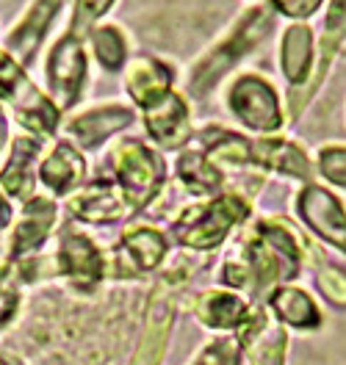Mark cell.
<instances>
[{"label":"cell","mask_w":346,"mask_h":365,"mask_svg":"<svg viewBox=\"0 0 346 365\" xmlns=\"http://www.w3.org/2000/svg\"><path fill=\"white\" fill-rule=\"evenodd\" d=\"M172 313H175V294L158 288L153 294L150 310H147V327L138 343L133 363L131 365H161L163 349H166V338H169V324H172Z\"/></svg>","instance_id":"10"},{"label":"cell","mask_w":346,"mask_h":365,"mask_svg":"<svg viewBox=\"0 0 346 365\" xmlns=\"http://www.w3.org/2000/svg\"><path fill=\"white\" fill-rule=\"evenodd\" d=\"M319 172L330 182L346 188V147H322L319 150Z\"/></svg>","instance_id":"26"},{"label":"cell","mask_w":346,"mask_h":365,"mask_svg":"<svg viewBox=\"0 0 346 365\" xmlns=\"http://www.w3.org/2000/svg\"><path fill=\"white\" fill-rule=\"evenodd\" d=\"M94 50H97V58L100 64L108 69V72H116V69L125 64V56H128V45H125V36L116 31L114 25H106V28H97L92 36Z\"/></svg>","instance_id":"24"},{"label":"cell","mask_w":346,"mask_h":365,"mask_svg":"<svg viewBox=\"0 0 346 365\" xmlns=\"http://www.w3.org/2000/svg\"><path fill=\"white\" fill-rule=\"evenodd\" d=\"M122 247L138 272H153L166 257V235L153 227H136L125 232Z\"/></svg>","instance_id":"18"},{"label":"cell","mask_w":346,"mask_h":365,"mask_svg":"<svg viewBox=\"0 0 346 365\" xmlns=\"http://www.w3.org/2000/svg\"><path fill=\"white\" fill-rule=\"evenodd\" d=\"M344 39H346V0H332L327 6V14H324V36H322V50H319V78H316V83L327 75V69L332 64V58L338 56Z\"/></svg>","instance_id":"22"},{"label":"cell","mask_w":346,"mask_h":365,"mask_svg":"<svg viewBox=\"0 0 346 365\" xmlns=\"http://www.w3.org/2000/svg\"><path fill=\"white\" fill-rule=\"evenodd\" d=\"M316 285L322 288V294L335 307H346V274L341 269H335V266L322 269L319 277H316Z\"/></svg>","instance_id":"27"},{"label":"cell","mask_w":346,"mask_h":365,"mask_svg":"<svg viewBox=\"0 0 346 365\" xmlns=\"http://www.w3.org/2000/svg\"><path fill=\"white\" fill-rule=\"evenodd\" d=\"M172 81H175V75L166 64H161L158 58H150V56H138L136 61L128 67L125 86L131 91L133 103L147 108L150 103H156L158 97H163L172 89Z\"/></svg>","instance_id":"12"},{"label":"cell","mask_w":346,"mask_h":365,"mask_svg":"<svg viewBox=\"0 0 346 365\" xmlns=\"http://www.w3.org/2000/svg\"><path fill=\"white\" fill-rule=\"evenodd\" d=\"M241 263L247 266L255 288L283 285L300 274L302 238L283 219L258 222L253 238L244 244Z\"/></svg>","instance_id":"1"},{"label":"cell","mask_w":346,"mask_h":365,"mask_svg":"<svg viewBox=\"0 0 346 365\" xmlns=\"http://www.w3.org/2000/svg\"><path fill=\"white\" fill-rule=\"evenodd\" d=\"M297 213L327 244L346 252V210L335 194H330L316 182H307L297 197Z\"/></svg>","instance_id":"6"},{"label":"cell","mask_w":346,"mask_h":365,"mask_svg":"<svg viewBox=\"0 0 346 365\" xmlns=\"http://www.w3.org/2000/svg\"><path fill=\"white\" fill-rule=\"evenodd\" d=\"M178 178L200 197L213 194L225 182L219 169H216V163L208 158L203 150H185L183 155L178 158Z\"/></svg>","instance_id":"20"},{"label":"cell","mask_w":346,"mask_h":365,"mask_svg":"<svg viewBox=\"0 0 346 365\" xmlns=\"http://www.w3.org/2000/svg\"><path fill=\"white\" fill-rule=\"evenodd\" d=\"M39 175H42V182H45V185H50V188L58 191V194H64L72 185H78V180L83 178V163H81L75 150L58 147V150L47 158V163L42 166Z\"/></svg>","instance_id":"23"},{"label":"cell","mask_w":346,"mask_h":365,"mask_svg":"<svg viewBox=\"0 0 346 365\" xmlns=\"http://www.w3.org/2000/svg\"><path fill=\"white\" fill-rule=\"evenodd\" d=\"M280 67L283 75L294 83L302 86L310 78L313 67V34L307 25H288L283 34V45H280Z\"/></svg>","instance_id":"14"},{"label":"cell","mask_w":346,"mask_h":365,"mask_svg":"<svg viewBox=\"0 0 346 365\" xmlns=\"http://www.w3.org/2000/svg\"><path fill=\"white\" fill-rule=\"evenodd\" d=\"M3 130H6V128H3V119H0V138H3Z\"/></svg>","instance_id":"30"},{"label":"cell","mask_w":346,"mask_h":365,"mask_svg":"<svg viewBox=\"0 0 346 365\" xmlns=\"http://www.w3.org/2000/svg\"><path fill=\"white\" fill-rule=\"evenodd\" d=\"M61 6H64V0H36V6L28 11V17L23 20V25L11 34L9 45L14 47L17 53L28 56L34 47L39 45V39L45 36L47 25L53 23V17L61 11Z\"/></svg>","instance_id":"19"},{"label":"cell","mask_w":346,"mask_h":365,"mask_svg":"<svg viewBox=\"0 0 346 365\" xmlns=\"http://www.w3.org/2000/svg\"><path fill=\"white\" fill-rule=\"evenodd\" d=\"M133 114L122 106H106V108H97V111H89L81 119L72 122V133L78 136V141L83 147H94L100 144L103 138H108L111 133L122 130L125 125H131Z\"/></svg>","instance_id":"17"},{"label":"cell","mask_w":346,"mask_h":365,"mask_svg":"<svg viewBox=\"0 0 346 365\" xmlns=\"http://www.w3.org/2000/svg\"><path fill=\"white\" fill-rule=\"evenodd\" d=\"M61 269L81 279H97L103 274V255L81 235H67L61 247Z\"/></svg>","instance_id":"21"},{"label":"cell","mask_w":346,"mask_h":365,"mask_svg":"<svg viewBox=\"0 0 346 365\" xmlns=\"http://www.w3.org/2000/svg\"><path fill=\"white\" fill-rule=\"evenodd\" d=\"M241 363V343L235 338H219L208 343L205 349L188 365H238Z\"/></svg>","instance_id":"25"},{"label":"cell","mask_w":346,"mask_h":365,"mask_svg":"<svg viewBox=\"0 0 346 365\" xmlns=\"http://www.w3.org/2000/svg\"><path fill=\"white\" fill-rule=\"evenodd\" d=\"M111 3L114 0H78V14H75V31L72 34H78L81 28H86L92 20H97L100 14H106L111 9Z\"/></svg>","instance_id":"29"},{"label":"cell","mask_w":346,"mask_h":365,"mask_svg":"<svg viewBox=\"0 0 346 365\" xmlns=\"http://www.w3.org/2000/svg\"><path fill=\"white\" fill-rule=\"evenodd\" d=\"M269 28H272V14H269L263 6L250 9V11L238 20V25L233 28L230 34L213 47L197 67L191 69V75H188V89L194 91L197 97H205L208 91L213 89V86H216V83L269 34Z\"/></svg>","instance_id":"2"},{"label":"cell","mask_w":346,"mask_h":365,"mask_svg":"<svg viewBox=\"0 0 346 365\" xmlns=\"http://www.w3.org/2000/svg\"><path fill=\"white\" fill-rule=\"evenodd\" d=\"M235 341L241 343V351L250 357L253 365H283L285 354V332L280 321L266 316L260 304L250 307L247 319L235 329Z\"/></svg>","instance_id":"7"},{"label":"cell","mask_w":346,"mask_h":365,"mask_svg":"<svg viewBox=\"0 0 346 365\" xmlns=\"http://www.w3.org/2000/svg\"><path fill=\"white\" fill-rule=\"evenodd\" d=\"M322 3L324 0H272V6L280 14L294 17V20H305V17L316 14L322 9Z\"/></svg>","instance_id":"28"},{"label":"cell","mask_w":346,"mask_h":365,"mask_svg":"<svg viewBox=\"0 0 346 365\" xmlns=\"http://www.w3.org/2000/svg\"><path fill=\"white\" fill-rule=\"evenodd\" d=\"M228 106L235 119L255 133H275L283 128L280 97L269 81L260 75H241L230 89Z\"/></svg>","instance_id":"4"},{"label":"cell","mask_w":346,"mask_h":365,"mask_svg":"<svg viewBox=\"0 0 346 365\" xmlns=\"http://www.w3.org/2000/svg\"><path fill=\"white\" fill-rule=\"evenodd\" d=\"M83 72H86V61H83L81 39L78 34H69L56 45L50 56V86L56 91V97H61L64 106H72L78 100Z\"/></svg>","instance_id":"9"},{"label":"cell","mask_w":346,"mask_h":365,"mask_svg":"<svg viewBox=\"0 0 346 365\" xmlns=\"http://www.w3.org/2000/svg\"><path fill=\"white\" fill-rule=\"evenodd\" d=\"M247 216L250 205L238 194H222L205 205L185 210L183 219L175 225V238L188 250H216Z\"/></svg>","instance_id":"3"},{"label":"cell","mask_w":346,"mask_h":365,"mask_svg":"<svg viewBox=\"0 0 346 365\" xmlns=\"http://www.w3.org/2000/svg\"><path fill=\"white\" fill-rule=\"evenodd\" d=\"M131 200L125 194H119L108 182H97L92 188H86L81 197L72 200V210L89 222H116L125 219L131 213Z\"/></svg>","instance_id":"15"},{"label":"cell","mask_w":346,"mask_h":365,"mask_svg":"<svg viewBox=\"0 0 346 365\" xmlns=\"http://www.w3.org/2000/svg\"><path fill=\"white\" fill-rule=\"evenodd\" d=\"M194 313L210 329H238L241 321L247 319L250 304L233 291H205L194 302Z\"/></svg>","instance_id":"13"},{"label":"cell","mask_w":346,"mask_h":365,"mask_svg":"<svg viewBox=\"0 0 346 365\" xmlns=\"http://www.w3.org/2000/svg\"><path fill=\"white\" fill-rule=\"evenodd\" d=\"M269 304L275 310V319L294 327V329H316L322 327V313L316 302L307 297L302 288H288L277 285L269 297Z\"/></svg>","instance_id":"16"},{"label":"cell","mask_w":346,"mask_h":365,"mask_svg":"<svg viewBox=\"0 0 346 365\" xmlns=\"http://www.w3.org/2000/svg\"><path fill=\"white\" fill-rule=\"evenodd\" d=\"M144 125H147V133L166 150L183 147L191 138V111L183 94L169 89L156 103H150L144 108Z\"/></svg>","instance_id":"8"},{"label":"cell","mask_w":346,"mask_h":365,"mask_svg":"<svg viewBox=\"0 0 346 365\" xmlns=\"http://www.w3.org/2000/svg\"><path fill=\"white\" fill-rule=\"evenodd\" d=\"M114 158L116 175H119V182H122V194L131 200L133 207L147 205L163 182V175H166L163 160L141 141L119 144Z\"/></svg>","instance_id":"5"},{"label":"cell","mask_w":346,"mask_h":365,"mask_svg":"<svg viewBox=\"0 0 346 365\" xmlns=\"http://www.w3.org/2000/svg\"><path fill=\"white\" fill-rule=\"evenodd\" d=\"M250 163L310 182V160L305 158V153L288 138H258V141H250Z\"/></svg>","instance_id":"11"}]
</instances>
